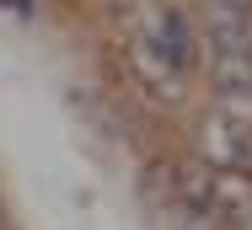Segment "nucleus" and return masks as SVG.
Instances as JSON below:
<instances>
[{
    "label": "nucleus",
    "instance_id": "obj_1",
    "mask_svg": "<svg viewBox=\"0 0 252 230\" xmlns=\"http://www.w3.org/2000/svg\"><path fill=\"white\" fill-rule=\"evenodd\" d=\"M209 64L215 81L236 96H252V11L236 0H220L209 16Z\"/></svg>",
    "mask_w": 252,
    "mask_h": 230
},
{
    "label": "nucleus",
    "instance_id": "obj_2",
    "mask_svg": "<svg viewBox=\"0 0 252 230\" xmlns=\"http://www.w3.org/2000/svg\"><path fill=\"white\" fill-rule=\"evenodd\" d=\"M140 59L145 64H161L172 75V86H183L188 70H193V27L177 11H161L151 22V32H145V43H140Z\"/></svg>",
    "mask_w": 252,
    "mask_h": 230
},
{
    "label": "nucleus",
    "instance_id": "obj_3",
    "mask_svg": "<svg viewBox=\"0 0 252 230\" xmlns=\"http://www.w3.org/2000/svg\"><path fill=\"white\" fill-rule=\"evenodd\" d=\"M5 5H11V11H22V5H27V0H5Z\"/></svg>",
    "mask_w": 252,
    "mask_h": 230
}]
</instances>
